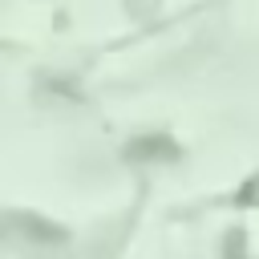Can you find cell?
Returning <instances> with one entry per match:
<instances>
[{"label": "cell", "mask_w": 259, "mask_h": 259, "mask_svg": "<svg viewBox=\"0 0 259 259\" xmlns=\"http://www.w3.org/2000/svg\"><path fill=\"white\" fill-rule=\"evenodd\" d=\"M227 259H247V255H243V239H239V235L231 239V255H227Z\"/></svg>", "instance_id": "cell-1"}]
</instances>
